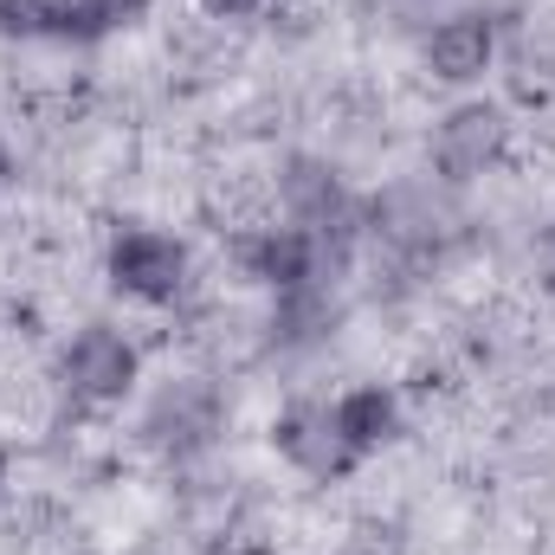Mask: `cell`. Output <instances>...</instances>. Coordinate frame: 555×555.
<instances>
[{
	"instance_id": "obj_1",
	"label": "cell",
	"mask_w": 555,
	"mask_h": 555,
	"mask_svg": "<svg viewBox=\"0 0 555 555\" xmlns=\"http://www.w3.org/2000/svg\"><path fill=\"white\" fill-rule=\"evenodd\" d=\"M137 375H142V349L111 323H91L59 349V388L78 408H117L137 388Z\"/></svg>"
},
{
	"instance_id": "obj_2",
	"label": "cell",
	"mask_w": 555,
	"mask_h": 555,
	"mask_svg": "<svg viewBox=\"0 0 555 555\" xmlns=\"http://www.w3.org/2000/svg\"><path fill=\"white\" fill-rule=\"evenodd\" d=\"M104 272H111V284H117L124 297H137V304H149V310H162V304H175V297L188 291L194 259H188V246H181L175 233L130 227V233H117V240H111Z\"/></svg>"
},
{
	"instance_id": "obj_3",
	"label": "cell",
	"mask_w": 555,
	"mask_h": 555,
	"mask_svg": "<svg viewBox=\"0 0 555 555\" xmlns=\"http://www.w3.org/2000/svg\"><path fill=\"white\" fill-rule=\"evenodd\" d=\"M220 395H214V382H201V375H181V382H168L155 401H149V414H142V439L162 452V459H201L214 439H220Z\"/></svg>"
},
{
	"instance_id": "obj_4",
	"label": "cell",
	"mask_w": 555,
	"mask_h": 555,
	"mask_svg": "<svg viewBox=\"0 0 555 555\" xmlns=\"http://www.w3.org/2000/svg\"><path fill=\"white\" fill-rule=\"evenodd\" d=\"M272 446L304 472V478H317V485H336V478H349L362 459L349 452V439L336 433V408L330 401H291L284 414L272 420Z\"/></svg>"
},
{
	"instance_id": "obj_5",
	"label": "cell",
	"mask_w": 555,
	"mask_h": 555,
	"mask_svg": "<svg viewBox=\"0 0 555 555\" xmlns=\"http://www.w3.org/2000/svg\"><path fill=\"white\" fill-rule=\"evenodd\" d=\"M511 149V117L504 104H459L439 130H433V168L446 181H478L504 162Z\"/></svg>"
},
{
	"instance_id": "obj_6",
	"label": "cell",
	"mask_w": 555,
	"mask_h": 555,
	"mask_svg": "<svg viewBox=\"0 0 555 555\" xmlns=\"http://www.w3.org/2000/svg\"><path fill=\"white\" fill-rule=\"evenodd\" d=\"M323 240L310 233V227H246L240 240H233V259H240V272L259 278V284H272V291H297V284H317L323 278Z\"/></svg>"
},
{
	"instance_id": "obj_7",
	"label": "cell",
	"mask_w": 555,
	"mask_h": 555,
	"mask_svg": "<svg viewBox=\"0 0 555 555\" xmlns=\"http://www.w3.org/2000/svg\"><path fill=\"white\" fill-rule=\"evenodd\" d=\"M278 201H284V220H291V227H310L323 246H330V233L349 240L356 201H349V188L336 181L330 162H317V155H291L284 175H278Z\"/></svg>"
},
{
	"instance_id": "obj_8",
	"label": "cell",
	"mask_w": 555,
	"mask_h": 555,
	"mask_svg": "<svg viewBox=\"0 0 555 555\" xmlns=\"http://www.w3.org/2000/svg\"><path fill=\"white\" fill-rule=\"evenodd\" d=\"M498 59V20L485 13H452L426 33V72L439 85H478Z\"/></svg>"
},
{
	"instance_id": "obj_9",
	"label": "cell",
	"mask_w": 555,
	"mask_h": 555,
	"mask_svg": "<svg viewBox=\"0 0 555 555\" xmlns=\"http://www.w3.org/2000/svg\"><path fill=\"white\" fill-rule=\"evenodd\" d=\"M330 408H336V433L349 439V452H356V459H369V452L395 446V433H401V395H395V388H382V382H362V388L336 395Z\"/></svg>"
},
{
	"instance_id": "obj_10",
	"label": "cell",
	"mask_w": 555,
	"mask_h": 555,
	"mask_svg": "<svg viewBox=\"0 0 555 555\" xmlns=\"http://www.w3.org/2000/svg\"><path fill=\"white\" fill-rule=\"evenodd\" d=\"M201 7H207V13H220V20H240V13H253L259 0H201Z\"/></svg>"
},
{
	"instance_id": "obj_11",
	"label": "cell",
	"mask_w": 555,
	"mask_h": 555,
	"mask_svg": "<svg viewBox=\"0 0 555 555\" xmlns=\"http://www.w3.org/2000/svg\"><path fill=\"white\" fill-rule=\"evenodd\" d=\"M7 175H13V162H7V142H0V181H7Z\"/></svg>"
},
{
	"instance_id": "obj_12",
	"label": "cell",
	"mask_w": 555,
	"mask_h": 555,
	"mask_svg": "<svg viewBox=\"0 0 555 555\" xmlns=\"http://www.w3.org/2000/svg\"><path fill=\"white\" fill-rule=\"evenodd\" d=\"M0 491H7V452H0Z\"/></svg>"
}]
</instances>
